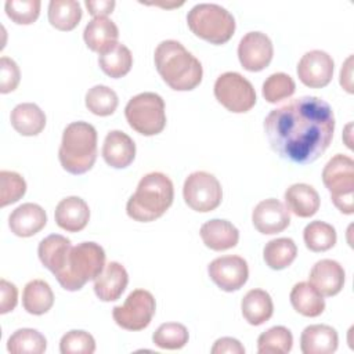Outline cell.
<instances>
[{"instance_id": "cell-1", "label": "cell", "mask_w": 354, "mask_h": 354, "mask_svg": "<svg viewBox=\"0 0 354 354\" xmlns=\"http://www.w3.org/2000/svg\"><path fill=\"white\" fill-rule=\"evenodd\" d=\"M271 149L297 165L315 162L332 142L335 115L319 97L304 95L272 109L264 119Z\"/></svg>"}, {"instance_id": "cell-2", "label": "cell", "mask_w": 354, "mask_h": 354, "mask_svg": "<svg viewBox=\"0 0 354 354\" xmlns=\"http://www.w3.org/2000/svg\"><path fill=\"white\" fill-rule=\"evenodd\" d=\"M153 61L163 82L176 91L194 90L202 82V64L177 40L160 41Z\"/></svg>"}, {"instance_id": "cell-3", "label": "cell", "mask_w": 354, "mask_h": 354, "mask_svg": "<svg viewBox=\"0 0 354 354\" xmlns=\"http://www.w3.org/2000/svg\"><path fill=\"white\" fill-rule=\"evenodd\" d=\"M173 199L171 180L160 171H152L140 180L136 192L127 201L126 212L136 221L149 223L162 217L171 206Z\"/></svg>"}, {"instance_id": "cell-4", "label": "cell", "mask_w": 354, "mask_h": 354, "mask_svg": "<svg viewBox=\"0 0 354 354\" xmlns=\"http://www.w3.org/2000/svg\"><path fill=\"white\" fill-rule=\"evenodd\" d=\"M59 163L71 174L87 173L97 159V130L87 122H72L64 133L58 149Z\"/></svg>"}, {"instance_id": "cell-5", "label": "cell", "mask_w": 354, "mask_h": 354, "mask_svg": "<svg viewBox=\"0 0 354 354\" xmlns=\"http://www.w3.org/2000/svg\"><path fill=\"white\" fill-rule=\"evenodd\" d=\"M105 267V252L95 242H82L72 246L64 270L55 277L69 292L80 290L88 281L95 279Z\"/></svg>"}, {"instance_id": "cell-6", "label": "cell", "mask_w": 354, "mask_h": 354, "mask_svg": "<svg viewBox=\"0 0 354 354\" xmlns=\"http://www.w3.org/2000/svg\"><path fill=\"white\" fill-rule=\"evenodd\" d=\"M187 24L191 32L212 43L224 44L235 32V18L224 7L214 3H199L187 14Z\"/></svg>"}, {"instance_id": "cell-7", "label": "cell", "mask_w": 354, "mask_h": 354, "mask_svg": "<svg viewBox=\"0 0 354 354\" xmlns=\"http://www.w3.org/2000/svg\"><path fill=\"white\" fill-rule=\"evenodd\" d=\"M324 185L333 205L344 214L354 213V160L343 153L332 156L322 170Z\"/></svg>"}, {"instance_id": "cell-8", "label": "cell", "mask_w": 354, "mask_h": 354, "mask_svg": "<svg viewBox=\"0 0 354 354\" xmlns=\"http://www.w3.org/2000/svg\"><path fill=\"white\" fill-rule=\"evenodd\" d=\"M129 126L142 136H156L166 126L165 101L156 93H140L131 97L124 108Z\"/></svg>"}, {"instance_id": "cell-9", "label": "cell", "mask_w": 354, "mask_h": 354, "mask_svg": "<svg viewBox=\"0 0 354 354\" xmlns=\"http://www.w3.org/2000/svg\"><path fill=\"white\" fill-rule=\"evenodd\" d=\"M214 97L234 113H245L256 104L254 87L238 72H225L216 79Z\"/></svg>"}, {"instance_id": "cell-10", "label": "cell", "mask_w": 354, "mask_h": 354, "mask_svg": "<svg viewBox=\"0 0 354 354\" xmlns=\"http://www.w3.org/2000/svg\"><path fill=\"white\" fill-rule=\"evenodd\" d=\"M183 196L192 210L207 213L220 206L223 188L213 174L207 171H194L184 181Z\"/></svg>"}, {"instance_id": "cell-11", "label": "cell", "mask_w": 354, "mask_h": 354, "mask_svg": "<svg viewBox=\"0 0 354 354\" xmlns=\"http://www.w3.org/2000/svg\"><path fill=\"white\" fill-rule=\"evenodd\" d=\"M156 310L155 297L149 290L136 289L133 290L122 306L113 307V321L126 330H142L145 329Z\"/></svg>"}, {"instance_id": "cell-12", "label": "cell", "mask_w": 354, "mask_h": 354, "mask_svg": "<svg viewBox=\"0 0 354 354\" xmlns=\"http://www.w3.org/2000/svg\"><path fill=\"white\" fill-rule=\"evenodd\" d=\"M210 279L224 292L239 290L249 278V267L241 256H221L207 266Z\"/></svg>"}, {"instance_id": "cell-13", "label": "cell", "mask_w": 354, "mask_h": 354, "mask_svg": "<svg viewBox=\"0 0 354 354\" xmlns=\"http://www.w3.org/2000/svg\"><path fill=\"white\" fill-rule=\"evenodd\" d=\"M274 55L271 39L263 32L246 33L238 46V58L243 69L260 72L266 69Z\"/></svg>"}, {"instance_id": "cell-14", "label": "cell", "mask_w": 354, "mask_h": 354, "mask_svg": "<svg viewBox=\"0 0 354 354\" xmlns=\"http://www.w3.org/2000/svg\"><path fill=\"white\" fill-rule=\"evenodd\" d=\"M335 62L332 57L322 50L307 51L297 64V76L300 82L310 88H321L330 83L333 77Z\"/></svg>"}, {"instance_id": "cell-15", "label": "cell", "mask_w": 354, "mask_h": 354, "mask_svg": "<svg viewBox=\"0 0 354 354\" xmlns=\"http://www.w3.org/2000/svg\"><path fill=\"white\" fill-rule=\"evenodd\" d=\"M252 221L260 234L274 235L289 227L290 213L282 202L268 198L256 205L252 213Z\"/></svg>"}, {"instance_id": "cell-16", "label": "cell", "mask_w": 354, "mask_h": 354, "mask_svg": "<svg viewBox=\"0 0 354 354\" xmlns=\"http://www.w3.org/2000/svg\"><path fill=\"white\" fill-rule=\"evenodd\" d=\"M346 274L340 263L332 259H322L317 261L308 277V282L325 297L337 295L344 285Z\"/></svg>"}, {"instance_id": "cell-17", "label": "cell", "mask_w": 354, "mask_h": 354, "mask_svg": "<svg viewBox=\"0 0 354 354\" xmlns=\"http://www.w3.org/2000/svg\"><path fill=\"white\" fill-rule=\"evenodd\" d=\"M47 223V214L44 209L37 203H22L14 209L8 217V225L11 232L17 236L28 238L33 236L44 228Z\"/></svg>"}, {"instance_id": "cell-18", "label": "cell", "mask_w": 354, "mask_h": 354, "mask_svg": "<svg viewBox=\"0 0 354 354\" xmlns=\"http://www.w3.org/2000/svg\"><path fill=\"white\" fill-rule=\"evenodd\" d=\"M102 158L113 169L130 166L136 158V144L120 130H111L102 144Z\"/></svg>"}, {"instance_id": "cell-19", "label": "cell", "mask_w": 354, "mask_h": 354, "mask_svg": "<svg viewBox=\"0 0 354 354\" xmlns=\"http://www.w3.org/2000/svg\"><path fill=\"white\" fill-rule=\"evenodd\" d=\"M54 218L59 228L68 232H79L90 220V209L84 199L66 196L57 205Z\"/></svg>"}, {"instance_id": "cell-20", "label": "cell", "mask_w": 354, "mask_h": 354, "mask_svg": "<svg viewBox=\"0 0 354 354\" xmlns=\"http://www.w3.org/2000/svg\"><path fill=\"white\" fill-rule=\"evenodd\" d=\"M127 283L129 275L126 268L118 261H111L94 279V292L102 301H115L122 296Z\"/></svg>"}, {"instance_id": "cell-21", "label": "cell", "mask_w": 354, "mask_h": 354, "mask_svg": "<svg viewBox=\"0 0 354 354\" xmlns=\"http://www.w3.org/2000/svg\"><path fill=\"white\" fill-rule=\"evenodd\" d=\"M339 344L335 328L325 324L306 326L300 335V350L303 354H332Z\"/></svg>"}, {"instance_id": "cell-22", "label": "cell", "mask_w": 354, "mask_h": 354, "mask_svg": "<svg viewBox=\"0 0 354 354\" xmlns=\"http://www.w3.org/2000/svg\"><path fill=\"white\" fill-rule=\"evenodd\" d=\"M199 232L205 246L216 252L235 248L239 241L238 228L228 220H221V218L209 220L205 224H202Z\"/></svg>"}, {"instance_id": "cell-23", "label": "cell", "mask_w": 354, "mask_h": 354, "mask_svg": "<svg viewBox=\"0 0 354 354\" xmlns=\"http://www.w3.org/2000/svg\"><path fill=\"white\" fill-rule=\"evenodd\" d=\"M119 29L108 17H95L84 28L83 39L86 46L94 53H104L118 43Z\"/></svg>"}, {"instance_id": "cell-24", "label": "cell", "mask_w": 354, "mask_h": 354, "mask_svg": "<svg viewBox=\"0 0 354 354\" xmlns=\"http://www.w3.org/2000/svg\"><path fill=\"white\" fill-rule=\"evenodd\" d=\"M71 249L72 245L66 236L51 234L40 241L37 254L41 264L57 277L64 270Z\"/></svg>"}, {"instance_id": "cell-25", "label": "cell", "mask_w": 354, "mask_h": 354, "mask_svg": "<svg viewBox=\"0 0 354 354\" xmlns=\"http://www.w3.org/2000/svg\"><path fill=\"white\" fill-rule=\"evenodd\" d=\"M285 203L289 212L297 217L307 218L318 212L321 199L313 185L297 183L285 191Z\"/></svg>"}, {"instance_id": "cell-26", "label": "cell", "mask_w": 354, "mask_h": 354, "mask_svg": "<svg viewBox=\"0 0 354 354\" xmlns=\"http://www.w3.org/2000/svg\"><path fill=\"white\" fill-rule=\"evenodd\" d=\"M10 122L14 130L21 136L33 137L46 127V115L36 104L22 102L11 111Z\"/></svg>"}, {"instance_id": "cell-27", "label": "cell", "mask_w": 354, "mask_h": 354, "mask_svg": "<svg viewBox=\"0 0 354 354\" xmlns=\"http://www.w3.org/2000/svg\"><path fill=\"white\" fill-rule=\"evenodd\" d=\"M241 310L248 324L259 326L272 317V299L270 293L263 289H250L241 301Z\"/></svg>"}, {"instance_id": "cell-28", "label": "cell", "mask_w": 354, "mask_h": 354, "mask_svg": "<svg viewBox=\"0 0 354 354\" xmlns=\"http://www.w3.org/2000/svg\"><path fill=\"white\" fill-rule=\"evenodd\" d=\"M292 307L304 317H318L325 310L324 296L310 283V282H299L296 283L289 295Z\"/></svg>"}, {"instance_id": "cell-29", "label": "cell", "mask_w": 354, "mask_h": 354, "mask_svg": "<svg viewBox=\"0 0 354 354\" xmlns=\"http://www.w3.org/2000/svg\"><path fill=\"white\" fill-rule=\"evenodd\" d=\"M54 304V293L43 279L29 281L22 292V306L33 315L46 314Z\"/></svg>"}, {"instance_id": "cell-30", "label": "cell", "mask_w": 354, "mask_h": 354, "mask_svg": "<svg viewBox=\"0 0 354 354\" xmlns=\"http://www.w3.org/2000/svg\"><path fill=\"white\" fill-rule=\"evenodd\" d=\"M98 64L105 75L112 79H119L130 72L133 66V55L124 44L116 43L100 54Z\"/></svg>"}, {"instance_id": "cell-31", "label": "cell", "mask_w": 354, "mask_h": 354, "mask_svg": "<svg viewBox=\"0 0 354 354\" xmlns=\"http://www.w3.org/2000/svg\"><path fill=\"white\" fill-rule=\"evenodd\" d=\"M48 22L58 30L69 32L82 19V7L75 0H51L48 3Z\"/></svg>"}, {"instance_id": "cell-32", "label": "cell", "mask_w": 354, "mask_h": 354, "mask_svg": "<svg viewBox=\"0 0 354 354\" xmlns=\"http://www.w3.org/2000/svg\"><path fill=\"white\" fill-rule=\"evenodd\" d=\"M297 256V246L290 238H277L266 243L263 259L271 270H283L289 267Z\"/></svg>"}, {"instance_id": "cell-33", "label": "cell", "mask_w": 354, "mask_h": 354, "mask_svg": "<svg viewBox=\"0 0 354 354\" xmlns=\"http://www.w3.org/2000/svg\"><path fill=\"white\" fill-rule=\"evenodd\" d=\"M47 348L46 337L36 329L22 328L15 330L7 340L11 354H41Z\"/></svg>"}, {"instance_id": "cell-34", "label": "cell", "mask_w": 354, "mask_h": 354, "mask_svg": "<svg viewBox=\"0 0 354 354\" xmlns=\"http://www.w3.org/2000/svg\"><path fill=\"white\" fill-rule=\"evenodd\" d=\"M303 239L307 249L319 253L332 249L336 243L337 235L335 227L325 221L315 220L306 225L303 231Z\"/></svg>"}, {"instance_id": "cell-35", "label": "cell", "mask_w": 354, "mask_h": 354, "mask_svg": "<svg viewBox=\"0 0 354 354\" xmlns=\"http://www.w3.org/2000/svg\"><path fill=\"white\" fill-rule=\"evenodd\" d=\"M293 346L292 332L285 326H272L257 339L260 354H288Z\"/></svg>"}, {"instance_id": "cell-36", "label": "cell", "mask_w": 354, "mask_h": 354, "mask_svg": "<svg viewBox=\"0 0 354 354\" xmlns=\"http://www.w3.org/2000/svg\"><path fill=\"white\" fill-rule=\"evenodd\" d=\"M87 109L97 116H109L112 115L119 104L118 94L108 86L97 84L88 88L84 97Z\"/></svg>"}, {"instance_id": "cell-37", "label": "cell", "mask_w": 354, "mask_h": 354, "mask_svg": "<svg viewBox=\"0 0 354 354\" xmlns=\"http://www.w3.org/2000/svg\"><path fill=\"white\" fill-rule=\"evenodd\" d=\"M189 339L188 329L178 322H165L152 335V342L166 350L183 348Z\"/></svg>"}, {"instance_id": "cell-38", "label": "cell", "mask_w": 354, "mask_h": 354, "mask_svg": "<svg viewBox=\"0 0 354 354\" xmlns=\"http://www.w3.org/2000/svg\"><path fill=\"white\" fill-rule=\"evenodd\" d=\"M295 90H296L295 80L283 72H277V73L270 75L264 80L261 94L267 102L277 104V102L293 95Z\"/></svg>"}, {"instance_id": "cell-39", "label": "cell", "mask_w": 354, "mask_h": 354, "mask_svg": "<svg viewBox=\"0 0 354 354\" xmlns=\"http://www.w3.org/2000/svg\"><path fill=\"white\" fill-rule=\"evenodd\" d=\"M26 192V183L17 171H0V206L18 202Z\"/></svg>"}, {"instance_id": "cell-40", "label": "cell", "mask_w": 354, "mask_h": 354, "mask_svg": "<svg viewBox=\"0 0 354 354\" xmlns=\"http://www.w3.org/2000/svg\"><path fill=\"white\" fill-rule=\"evenodd\" d=\"M40 0H7L4 4L7 17L18 25L33 24L40 14Z\"/></svg>"}, {"instance_id": "cell-41", "label": "cell", "mask_w": 354, "mask_h": 354, "mask_svg": "<svg viewBox=\"0 0 354 354\" xmlns=\"http://www.w3.org/2000/svg\"><path fill=\"white\" fill-rule=\"evenodd\" d=\"M62 354H93L95 351V340L86 330H69L59 342Z\"/></svg>"}, {"instance_id": "cell-42", "label": "cell", "mask_w": 354, "mask_h": 354, "mask_svg": "<svg viewBox=\"0 0 354 354\" xmlns=\"http://www.w3.org/2000/svg\"><path fill=\"white\" fill-rule=\"evenodd\" d=\"M21 80V72L17 62L8 57L0 58V93L14 91Z\"/></svg>"}, {"instance_id": "cell-43", "label": "cell", "mask_w": 354, "mask_h": 354, "mask_svg": "<svg viewBox=\"0 0 354 354\" xmlns=\"http://www.w3.org/2000/svg\"><path fill=\"white\" fill-rule=\"evenodd\" d=\"M0 314L12 311L18 303V289L7 279H0Z\"/></svg>"}, {"instance_id": "cell-44", "label": "cell", "mask_w": 354, "mask_h": 354, "mask_svg": "<svg viewBox=\"0 0 354 354\" xmlns=\"http://www.w3.org/2000/svg\"><path fill=\"white\" fill-rule=\"evenodd\" d=\"M212 354H245V347L234 337H220L214 342Z\"/></svg>"}, {"instance_id": "cell-45", "label": "cell", "mask_w": 354, "mask_h": 354, "mask_svg": "<svg viewBox=\"0 0 354 354\" xmlns=\"http://www.w3.org/2000/svg\"><path fill=\"white\" fill-rule=\"evenodd\" d=\"M86 7L88 10V12L93 15V18L95 17H106L108 14H111L116 6V3L113 0H87Z\"/></svg>"}, {"instance_id": "cell-46", "label": "cell", "mask_w": 354, "mask_h": 354, "mask_svg": "<svg viewBox=\"0 0 354 354\" xmlns=\"http://www.w3.org/2000/svg\"><path fill=\"white\" fill-rule=\"evenodd\" d=\"M351 72H353V55H350L344 61V64L340 69V84L350 94L354 93V90H353V77H351L353 73Z\"/></svg>"}]
</instances>
